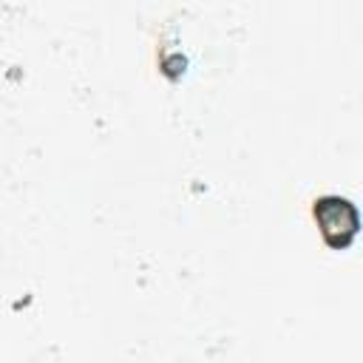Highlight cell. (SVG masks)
<instances>
[{
  "label": "cell",
  "instance_id": "1",
  "mask_svg": "<svg viewBox=\"0 0 363 363\" xmlns=\"http://www.w3.org/2000/svg\"><path fill=\"white\" fill-rule=\"evenodd\" d=\"M315 218L323 227V235L329 244L343 247L357 233V210L349 199L340 196H323L315 201Z\"/></svg>",
  "mask_w": 363,
  "mask_h": 363
}]
</instances>
